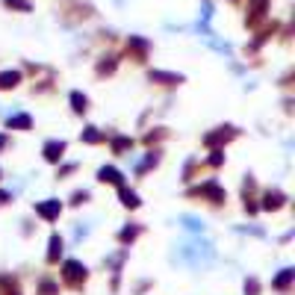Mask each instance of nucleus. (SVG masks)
Returning a JSON list of instances; mask_svg holds the SVG:
<instances>
[{
  "mask_svg": "<svg viewBox=\"0 0 295 295\" xmlns=\"http://www.w3.org/2000/svg\"><path fill=\"white\" fill-rule=\"evenodd\" d=\"M35 210H38V215H45V219H56V215H59V201H47V204H38Z\"/></svg>",
  "mask_w": 295,
  "mask_h": 295,
  "instance_id": "7ed1b4c3",
  "label": "nucleus"
},
{
  "mask_svg": "<svg viewBox=\"0 0 295 295\" xmlns=\"http://www.w3.org/2000/svg\"><path fill=\"white\" fill-rule=\"evenodd\" d=\"M151 80H163V83H180V77H174V74H160V71H151Z\"/></svg>",
  "mask_w": 295,
  "mask_h": 295,
  "instance_id": "1a4fd4ad",
  "label": "nucleus"
},
{
  "mask_svg": "<svg viewBox=\"0 0 295 295\" xmlns=\"http://www.w3.org/2000/svg\"><path fill=\"white\" fill-rule=\"evenodd\" d=\"M62 151H65V142H47L45 145V156L50 163H56L59 156H62Z\"/></svg>",
  "mask_w": 295,
  "mask_h": 295,
  "instance_id": "f03ea898",
  "label": "nucleus"
},
{
  "mask_svg": "<svg viewBox=\"0 0 295 295\" xmlns=\"http://www.w3.org/2000/svg\"><path fill=\"white\" fill-rule=\"evenodd\" d=\"M245 292L257 295V281H248V283H245Z\"/></svg>",
  "mask_w": 295,
  "mask_h": 295,
  "instance_id": "2eb2a0df",
  "label": "nucleus"
},
{
  "mask_svg": "<svg viewBox=\"0 0 295 295\" xmlns=\"http://www.w3.org/2000/svg\"><path fill=\"white\" fill-rule=\"evenodd\" d=\"M9 127H24V130H27V127H30V118H27V115H15V118H9Z\"/></svg>",
  "mask_w": 295,
  "mask_h": 295,
  "instance_id": "f8f14e48",
  "label": "nucleus"
},
{
  "mask_svg": "<svg viewBox=\"0 0 295 295\" xmlns=\"http://www.w3.org/2000/svg\"><path fill=\"white\" fill-rule=\"evenodd\" d=\"M59 254H62V239L53 236V239H50V254H47V260H56Z\"/></svg>",
  "mask_w": 295,
  "mask_h": 295,
  "instance_id": "423d86ee",
  "label": "nucleus"
},
{
  "mask_svg": "<svg viewBox=\"0 0 295 295\" xmlns=\"http://www.w3.org/2000/svg\"><path fill=\"white\" fill-rule=\"evenodd\" d=\"M97 139H101V136L94 133V127H89V130H86V142H97Z\"/></svg>",
  "mask_w": 295,
  "mask_h": 295,
  "instance_id": "4468645a",
  "label": "nucleus"
},
{
  "mask_svg": "<svg viewBox=\"0 0 295 295\" xmlns=\"http://www.w3.org/2000/svg\"><path fill=\"white\" fill-rule=\"evenodd\" d=\"M71 104H74V109H77V112H83V109H86V97H83L80 92H74V94H71Z\"/></svg>",
  "mask_w": 295,
  "mask_h": 295,
  "instance_id": "9b49d317",
  "label": "nucleus"
},
{
  "mask_svg": "<svg viewBox=\"0 0 295 295\" xmlns=\"http://www.w3.org/2000/svg\"><path fill=\"white\" fill-rule=\"evenodd\" d=\"M101 180H104V183H121V174H118L115 168H101Z\"/></svg>",
  "mask_w": 295,
  "mask_h": 295,
  "instance_id": "39448f33",
  "label": "nucleus"
},
{
  "mask_svg": "<svg viewBox=\"0 0 295 295\" xmlns=\"http://www.w3.org/2000/svg\"><path fill=\"white\" fill-rule=\"evenodd\" d=\"M292 274H295L292 269H283V274L274 281V286H278V289H286V286H289V281H292Z\"/></svg>",
  "mask_w": 295,
  "mask_h": 295,
  "instance_id": "0eeeda50",
  "label": "nucleus"
},
{
  "mask_svg": "<svg viewBox=\"0 0 295 295\" xmlns=\"http://www.w3.org/2000/svg\"><path fill=\"white\" fill-rule=\"evenodd\" d=\"M65 278H68L71 283H80L83 278H86V266H80L77 260H68V263H65Z\"/></svg>",
  "mask_w": 295,
  "mask_h": 295,
  "instance_id": "f257e3e1",
  "label": "nucleus"
},
{
  "mask_svg": "<svg viewBox=\"0 0 295 295\" xmlns=\"http://www.w3.org/2000/svg\"><path fill=\"white\" fill-rule=\"evenodd\" d=\"M9 198V195H6V192H0V204H3V201Z\"/></svg>",
  "mask_w": 295,
  "mask_h": 295,
  "instance_id": "dca6fc26",
  "label": "nucleus"
},
{
  "mask_svg": "<svg viewBox=\"0 0 295 295\" xmlns=\"http://www.w3.org/2000/svg\"><path fill=\"white\" fill-rule=\"evenodd\" d=\"M121 201H124L127 207H139V198H136L133 192H127V189H121Z\"/></svg>",
  "mask_w": 295,
  "mask_h": 295,
  "instance_id": "9d476101",
  "label": "nucleus"
},
{
  "mask_svg": "<svg viewBox=\"0 0 295 295\" xmlns=\"http://www.w3.org/2000/svg\"><path fill=\"white\" fill-rule=\"evenodd\" d=\"M18 80H21V74H18V71H3V74H0V89L18 86Z\"/></svg>",
  "mask_w": 295,
  "mask_h": 295,
  "instance_id": "20e7f679",
  "label": "nucleus"
},
{
  "mask_svg": "<svg viewBox=\"0 0 295 295\" xmlns=\"http://www.w3.org/2000/svg\"><path fill=\"white\" fill-rule=\"evenodd\" d=\"M6 6H15V9H21V12H30V0H3Z\"/></svg>",
  "mask_w": 295,
  "mask_h": 295,
  "instance_id": "ddd939ff",
  "label": "nucleus"
},
{
  "mask_svg": "<svg viewBox=\"0 0 295 295\" xmlns=\"http://www.w3.org/2000/svg\"><path fill=\"white\" fill-rule=\"evenodd\" d=\"M281 201H283V195L281 192H274V195H266V204H263V207H266V210H271V207H281Z\"/></svg>",
  "mask_w": 295,
  "mask_h": 295,
  "instance_id": "6e6552de",
  "label": "nucleus"
}]
</instances>
